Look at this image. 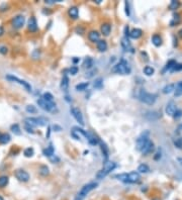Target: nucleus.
Wrapping results in <instances>:
<instances>
[{"label": "nucleus", "mask_w": 182, "mask_h": 200, "mask_svg": "<svg viewBox=\"0 0 182 200\" xmlns=\"http://www.w3.org/2000/svg\"><path fill=\"white\" fill-rule=\"evenodd\" d=\"M100 35L98 32H96V30H91V32H89V33H88V38H89L90 42H98L100 39Z\"/></svg>", "instance_id": "nucleus-17"}, {"label": "nucleus", "mask_w": 182, "mask_h": 200, "mask_svg": "<svg viewBox=\"0 0 182 200\" xmlns=\"http://www.w3.org/2000/svg\"><path fill=\"white\" fill-rule=\"evenodd\" d=\"M71 113L73 115V117L77 120V122H79L81 125H84V120H83V115H82L81 111L79 110V108H76V107H72L71 108Z\"/></svg>", "instance_id": "nucleus-12"}, {"label": "nucleus", "mask_w": 182, "mask_h": 200, "mask_svg": "<svg viewBox=\"0 0 182 200\" xmlns=\"http://www.w3.org/2000/svg\"><path fill=\"white\" fill-rule=\"evenodd\" d=\"M110 30H111V25L107 22L105 23H102L101 25V32L103 33L104 35H108L110 33Z\"/></svg>", "instance_id": "nucleus-23"}, {"label": "nucleus", "mask_w": 182, "mask_h": 200, "mask_svg": "<svg viewBox=\"0 0 182 200\" xmlns=\"http://www.w3.org/2000/svg\"><path fill=\"white\" fill-rule=\"evenodd\" d=\"M24 128L26 129V132H29V133H33V132H33V129H32V127L30 126V125H29V124H25Z\"/></svg>", "instance_id": "nucleus-50"}, {"label": "nucleus", "mask_w": 182, "mask_h": 200, "mask_svg": "<svg viewBox=\"0 0 182 200\" xmlns=\"http://www.w3.org/2000/svg\"><path fill=\"white\" fill-rule=\"evenodd\" d=\"M152 42H153L155 47H160L162 45V38L159 35H154L152 36Z\"/></svg>", "instance_id": "nucleus-26"}, {"label": "nucleus", "mask_w": 182, "mask_h": 200, "mask_svg": "<svg viewBox=\"0 0 182 200\" xmlns=\"http://www.w3.org/2000/svg\"><path fill=\"white\" fill-rule=\"evenodd\" d=\"M121 47L124 48V51H130L132 50V45H130L129 38H126V36L121 38Z\"/></svg>", "instance_id": "nucleus-22"}, {"label": "nucleus", "mask_w": 182, "mask_h": 200, "mask_svg": "<svg viewBox=\"0 0 182 200\" xmlns=\"http://www.w3.org/2000/svg\"><path fill=\"white\" fill-rule=\"evenodd\" d=\"M150 141L149 139V132H143L141 135L136 138V150L139 152H142V150L144 148V147L147 145V142Z\"/></svg>", "instance_id": "nucleus-7"}, {"label": "nucleus", "mask_w": 182, "mask_h": 200, "mask_svg": "<svg viewBox=\"0 0 182 200\" xmlns=\"http://www.w3.org/2000/svg\"><path fill=\"white\" fill-rule=\"evenodd\" d=\"M49 168L47 166L42 165L41 166V168H39V174H41L42 176H48L49 175Z\"/></svg>", "instance_id": "nucleus-42"}, {"label": "nucleus", "mask_w": 182, "mask_h": 200, "mask_svg": "<svg viewBox=\"0 0 182 200\" xmlns=\"http://www.w3.org/2000/svg\"><path fill=\"white\" fill-rule=\"evenodd\" d=\"M78 67L77 66H72L71 68L69 69V72H70V74L71 75H76L78 73Z\"/></svg>", "instance_id": "nucleus-45"}, {"label": "nucleus", "mask_w": 182, "mask_h": 200, "mask_svg": "<svg viewBox=\"0 0 182 200\" xmlns=\"http://www.w3.org/2000/svg\"><path fill=\"white\" fill-rule=\"evenodd\" d=\"M115 167H116V164L114 162H107L104 164V167L100 170V171L97 172L96 174V178L99 179V180H101V179L105 178L106 176H107L109 173H110L112 170L115 169Z\"/></svg>", "instance_id": "nucleus-4"}, {"label": "nucleus", "mask_w": 182, "mask_h": 200, "mask_svg": "<svg viewBox=\"0 0 182 200\" xmlns=\"http://www.w3.org/2000/svg\"><path fill=\"white\" fill-rule=\"evenodd\" d=\"M179 6H180V3L177 0H172L171 2H170L169 4V9H171V10H175V9H177Z\"/></svg>", "instance_id": "nucleus-37"}, {"label": "nucleus", "mask_w": 182, "mask_h": 200, "mask_svg": "<svg viewBox=\"0 0 182 200\" xmlns=\"http://www.w3.org/2000/svg\"><path fill=\"white\" fill-rule=\"evenodd\" d=\"M97 185L98 184H97L96 182H90V183H88V184H85L84 186L80 189V191H79L77 197H79L80 199H83L88 193H90L91 191L95 189V188L97 187Z\"/></svg>", "instance_id": "nucleus-6"}, {"label": "nucleus", "mask_w": 182, "mask_h": 200, "mask_svg": "<svg viewBox=\"0 0 182 200\" xmlns=\"http://www.w3.org/2000/svg\"><path fill=\"white\" fill-rule=\"evenodd\" d=\"M174 90H175V85L174 84H168V85H166V86L163 88L162 92L164 94H169V93L173 92Z\"/></svg>", "instance_id": "nucleus-30"}, {"label": "nucleus", "mask_w": 182, "mask_h": 200, "mask_svg": "<svg viewBox=\"0 0 182 200\" xmlns=\"http://www.w3.org/2000/svg\"><path fill=\"white\" fill-rule=\"evenodd\" d=\"M97 48H98L99 52H105L107 50V42L103 39H100V41L97 42Z\"/></svg>", "instance_id": "nucleus-27"}, {"label": "nucleus", "mask_w": 182, "mask_h": 200, "mask_svg": "<svg viewBox=\"0 0 182 200\" xmlns=\"http://www.w3.org/2000/svg\"><path fill=\"white\" fill-rule=\"evenodd\" d=\"M27 28L30 32H38V22L35 16H32L29 19V23H27Z\"/></svg>", "instance_id": "nucleus-13"}, {"label": "nucleus", "mask_w": 182, "mask_h": 200, "mask_svg": "<svg viewBox=\"0 0 182 200\" xmlns=\"http://www.w3.org/2000/svg\"><path fill=\"white\" fill-rule=\"evenodd\" d=\"M0 135H1V133H0Z\"/></svg>", "instance_id": "nucleus-61"}, {"label": "nucleus", "mask_w": 182, "mask_h": 200, "mask_svg": "<svg viewBox=\"0 0 182 200\" xmlns=\"http://www.w3.org/2000/svg\"><path fill=\"white\" fill-rule=\"evenodd\" d=\"M100 145H101V151H102V154L104 156V164L107 163V160H108V157H109V151H108V148L104 142H100Z\"/></svg>", "instance_id": "nucleus-20"}, {"label": "nucleus", "mask_w": 182, "mask_h": 200, "mask_svg": "<svg viewBox=\"0 0 182 200\" xmlns=\"http://www.w3.org/2000/svg\"><path fill=\"white\" fill-rule=\"evenodd\" d=\"M68 86H69V79L66 75H64L62 81H61V89L63 91H67L68 90Z\"/></svg>", "instance_id": "nucleus-25"}, {"label": "nucleus", "mask_w": 182, "mask_h": 200, "mask_svg": "<svg viewBox=\"0 0 182 200\" xmlns=\"http://www.w3.org/2000/svg\"><path fill=\"white\" fill-rule=\"evenodd\" d=\"M24 22H25V18H24V16L21 14H18L16 16L13 17V19L11 21V24L14 28L18 29V28H21V27L24 25Z\"/></svg>", "instance_id": "nucleus-10"}, {"label": "nucleus", "mask_w": 182, "mask_h": 200, "mask_svg": "<svg viewBox=\"0 0 182 200\" xmlns=\"http://www.w3.org/2000/svg\"><path fill=\"white\" fill-rule=\"evenodd\" d=\"M142 35H143V32H142V29H140V28H133L132 32H130V36L133 39L140 38L142 36Z\"/></svg>", "instance_id": "nucleus-21"}, {"label": "nucleus", "mask_w": 182, "mask_h": 200, "mask_svg": "<svg viewBox=\"0 0 182 200\" xmlns=\"http://www.w3.org/2000/svg\"><path fill=\"white\" fill-rule=\"evenodd\" d=\"M138 171L140 173H148L149 171H150V168H149L148 165H146V164H142V165L139 166Z\"/></svg>", "instance_id": "nucleus-40"}, {"label": "nucleus", "mask_w": 182, "mask_h": 200, "mask_svg": "<svg viewBox=\"0 0 182 200\" xmlns=\"http://www.w3.org/2000/svg\"><path fill=\"white\" fill-rule=\"evenodd\" d=\"M8 52V48L7 47H5V45H0V54L1 55H6Z\"/></svg>", "instance_id": "nucleus-48"}, {"label": "nucleus", "mask_w": 182, "mask_h": 200, "mask_svg": "<svg viewBox=\"0 0 182 200\" xmlns=\"http://www.w3.org/2000/svg\"><path fill=\"white\" fill-rule=\"evenodd\" d=\"M182 70V64H179V63H176V65L173 67V69L171 70V72H178V71H181Z\"/></svg>", "instance_id": "nucleus-46"}, {"label": "nucleus", "mask_w": 182, "mask_h": 200, "mask_svg": "<svg viewBox=\"0 0 182 200\" xmlns=\"http://www.w3.org/2000/svg\"><path fill=\"white\" fill-rule=\"evenodd\" d=\"M4 35V28H3V26L0 25V36Z\"/></svg>", "instance_id": "nucleus-53"}, {"label": "nucleus", "mask_w": 182, "mask_h": 200, "mask_svg": "<svg viewBox=\"0 0 182 200\" xmlns=\"http://www.w3.org/2000/svg\"><path fill=\"white\" fill-rule=\"evenodd\" d=\"M78 61H79L78 59H74V60H73V62H74V63H77Z\"/></svg>", "instance_id": "nucleus-58"}, {"label": "nucleus", "mask_w": 182, "mask_h": 200, "mask_svg": "<svg viewBox=\"0 0 182 200\" xmlns=\"http://www.w3.org/2000/svg\"><path fill=\"white\" fill-rule=\"evenodd\" d=\"M124 6H126V14L127 15V16H130V6H129V2H127V1L124 2Z\"/></svg>", "instance_id": "nucleus-49"}, {"label": "nucleus", "mask_w": 182, "mask_h": 200, "mask_svg": "<svg viewBox=\"0 0 182 200\" xmlns=\"http://www.w3.org/2000/svg\"><path fill=\"white\" fill-rule=\"evenodd\" d=\"M6 79L9 81H12V82H16V83H18L19 85H21V86H23L24 88H25L26 91H29V92H30L32 91V86H30V84L29 83V82L24 81V80H21V79L17 78L16 76H13V75H7L6 76Z\"/></svg>", "instance_id": "nucleus-9"}, {"label": "nucleus", "mask_w": 182, "mask_h": 200, "mask_svg": "<svg viewBox=\"0 0 182 200\" xmlns=\"http://www.w3.org/2000/svg\"><path fill=\"white\" fill-rule=\"evenodd\" d=\"M177 160H178V162H179V163H180V165L182 166V158H178V159H177Z\"/></svg>", "instance_id": "nucleus-57"}, {"label": "nucleus", "mask_w": 182, "mask_h": 200, "mask_svg": "<svg viewBox=\"0 0 182 200\" xmlns=\"http://www.w3.org/2000/svg\"><path fill=\"white\" fill-rule=\"evenodd\" d=\"M160 158H161V152L159 151V152H158V153L156 154V156L154 157V159H155V160H159Z\"/></svg>", "instance_id": "nucleus-52"}, {"label": "nucleus", "mask_w": 182, "mask_h": 200, "mask_svg": "<svg viewBox=\"0 0 182 200\" xmlns=\"http://www.w3.org/2000/svg\"><path fill=\"white\" fill-rule=\"evenodd\" d=\"M88 86H89V82H84V83H80V84L76 85V90H78V91H83V90L86 89Z\"/></svg>", "instance_id": "nucleus-36"}, {"label": "nucleus", "mask_w": 182, "mask_h": 200, "mask_svg": "<svg viewBox=\"0 0 182 200\" xmlns=\"http://www.w3.org/2000/svg\"><path fill=\"white\" fill-rule=\"evenodd\" d=\"M175 65H176V61L170 60L169 62L166 64V66H165V68H164L163 72H165V71H171V70L173 69V67H174Z\"/></svg>", "instance_id": "nucleus-34"}, {"label": "nucleus", "mask_w": 182, "mask_h": 200, "mask_svg": "<svg viewBox=\"0 0 182 200\" xmlns=\"http://www.w3.org/2000/svg\"><path fill=\"white\" fill-rule=\"evenodd\" d=\"M180 20H181V17H180V14L179 13H174L173 14V18H172V21L170 22V24H171V26H174V25H176V24H178L179 22H180Z\"/></svg>", "instance_id": "nucleus-31"}, {"label": "nucleus", "mask_w": 182, "mask_h": 200, "mask_svg": "<svg viewBox=\"0 0 182 200\" xmlns=\"http://www.w3.org/2000/svg\"><path fill=\"white\" fill-rule=\"evenodd\" d=\"M10 135H8V133H1V135H0V144L1 145H6L8 144L9 142H10Z\"/></svg>", "instance_id": "nucleus-24"}, {"label": "nucleus", "mask_w": 182, "mask_h": 200, "mask_svg": "<svg viewBox=\"0 0 182 200\" xmlns=\"http://www.w3.org/2000/svg\"><path fill=\"white\" fill-rule=\"evenodd\" d=\"M0 200H4V199H3V197H2L1 195H0Z\"/></svg>", "instance_id": "nucleus-60"}, {"label": "nucleus", "mask_w": 182, "mask_h": 200, "mask_svg": "<svg viewBox=\"0 0 182 200\" xmlns=\"http://www.w3.org/2000/svg\"><path fill=\"white\" fill-rule=\"evenodd\" d=\"M124 35H126V38H127V36L130 35V28H129V26L124 27Z\"/></svg>", "instance_id": "nucleus-51"}, {"label": "nucleus", "mask_w": 182, "mask_h": 200, "mask_svg": "<svg viewBox=\"0 0 182 200\" xmlns=\"http://www.w3.org/2000/svg\"><path fill=\"white\" fill-rule=\"evenodd\" d=\"M181 116H182V110L181 109H177L174 113V115H173V117H174L175 119H178V118H180Z\"/></svg>", "instance_id": "nucleus-47"}, {"label": "nucleus", "mask_w": 182, "mask_h": 200, "mask_svg": "<svg viewBox=\"0 0 182 200\" xmlns=\"http://www.w3.org/2000/svg\"><path fill=\"white\" fill-rule=\"evenodd\" d=\"M33 154H35V151H33L32 148H26L25 150L23 152V155L25 156L26 158H30L33 156Z\"/></svg>", "instance_id": "nucleus-39"}, {"label": "nucleus", "mask_w": 182, "mask_h": 200, "mask_svg": "<svg viewBox=\"0 0 182 200\" xmlns=\"http://www.w3.org/2000/svg\"><path fill=\"white\" fill-rule=\"evenodd\" d=\"M68 14H69L70 17L73 18V19H76V18H78V15H79L78 7H76V6H72V7H70L69 10H68Z\"/></svg>", "instance_id": "nucleus-18"}, {"label": "nucleus", "mask_w": 182, "mask_h": 200, "mask_svg": "<svg viewBox=\"0 0 182 200\" xmlns=\"http://www.w3.org/2000/svg\"><path fill=\"white\" fill-rule=\"evenodd\" d=\"M145 117L148 120H157L161 117V113L158 111H148L145 114Z\"/></svg>", "instance_id": "nucleus-16"}, {"label": "nucleus", "mask_w": 182, "mask_h": 200, "mask_svg": "<svg viewBox=\"0 0 182 200\" xmlns=\"http://www.w3.org/2000/svg\"><path fill=\"white\" fill-rule=\"evenodd\" d=\"M10 129H11V132L14 133V135H21V129H20V127L17 123L12 124V125L10 126Z\"/></svg>", "instance_id": "nucleus-32"}, {"label": "nucleus", "mask_w": 182, "mask_h": 200, "mask_svg": "<svg viewBox=\"0 0 182 200\" xmlns=\"http://www.w3.org/2000/svg\"><path fill=\"white\" fill-rule=\"evenodd\" d=\"M138 98L143 103H146L148 105H153L157 99V95L156 94L149 93L145 89H141L138 94Z\"/></svg>", "instance_id": "nucleus-2"}, {"label": "nucleus", "mask_w": 182, "mask_h": 200, "mask_svg": "<svg viewBox=\"0 0 182 200\" xmlns=\"http://www.w3.org/2000/svg\"><path fill=\"white\" fill-rule=\"evenodd\" d=\"M46 3H48V4H53V3H55L54 0H46Z\"/></svg>", "instance_id": "nucleus-55"}, {"label": "nucleus", "mask_w": 182, "mask_h": 200, "mask_svg": "<svg viewBox=\"0 0 182 200\" xmlns=\"http://www.w3.org/2000/svg\"><path fill=\"white\" fill-rule=\"evenodd\" d=\"M25 124H29L32 127L33 126H45L48 124V119L46 117H27L24 119Z\"/></svg>", "instance_id": "nucleus-5"}, {"label": "nucleus", "mask_w": 182, "mask_h": 200, "mask_svg": "<svg viewBox=\"0 0 182 200\" xmlns=\"http://www.w3.org/2000/svg\"><path fill=\"white\" fill-rule=\"evenodd\" d=\"M175 97H179L182 95V81H179L175 86V92H174Z\"/></svg>", "instance_id": "nucleus-28"}, {"label": "nucleus", "mask_w": 182, "mask_h": 200, "mask_svg": "<svg viewBox=\"0 0 182 200\" xmlns=\"http://www.w3.org/2000/svg\"><path fill=\"white\" fill-rule=\"evenodd\" d=\"M25 110H26V112H29V113H30V114L36 113V112H38V109H36L35 106V105H32V104L27 105L26 107H25Z\"/></svg>", "instance_id": "nucleus-38"}, {"label": "nucleus", "mask_w": 182, "mask_h": 200, "mask_svg": "<svg viewBox=\"0 0 182 200\" xmlns=\"http://www.w3.org/2000/svg\"><path fill=\"white\" fill-rule=\"evenodd\" d=\"M42 97L46 100V101H48V102H52V103L54 102V97H53V95H52L51 93H49V92L44 93V95H42Z\"/></svg>", "instance_id": "nucleus-41"}, {"label": "nucleus", "mask_w": 182, "mask_h": 200, "mask_svg": "<svg viewBox=\"0 0 182 200\" xmlns=\"http://www.w3.org/2000/svg\"><path fill=\"white\" fill-rule=\"evenodd\" d=\"M14 175H15V177H16L17 180L20 182H27L30 178L29 173H27L26 171H24V170H22V169L16 170L14 173Z\"/></svg>", "instance_id": "nucleus-11"}, {"label": "nucleus", "mask_w": 182, "mask_h": 200, "mask_svg": "<svg viewBox=\"0 0 182 200\" xmlns=\"http://www.w3.org/2000/svg\"><path fill=\"white\" fill-rule=\"evenodd\" d=\"M54 152H55V150H54L53 145L50 144V145H49L48 148H46L42 150V154H44V156H46V157L52 158L54 156Z\"/></svg>", "instance_id": "nucleus-19"}, {"label": "nucleus", "mask_w": 182, "mask_h": 200, "mask_svg": "<svg viewBox=\"0 0 182 200\" xmlns=\"http://www.w3.org/2000/svg\"><path fill=\"white\" fill-rule=\"evenodd\" d=\"M112 72L116 73V74L120 75H129L130 73V68L129 64L124 59H121L113 68H112Z\"/></svg>", "instance_id": "nucleus-3"}, {"label": "nucleus", "mask_w": 182, "mask_h": 200, "mask_svg": "<svg viewBox=\"0 0 182 200\" xmlns=\"http://www.w3.org/2000/svg\"><path fill=\"white\" fill-rule=\"evenodd\" d=\"M143 71H144V74H146L147 76H152L155 73L154 68H152L150 66H146Z\"/></svg>", "instance_id": "nucleus-35"}, {"label": "nucleus", "mask_w": 182, "mask_h": 200, "mask_svg": "<svg viewBox=\"0 0 182 200\" xmlns=\"http://www.w3.org/2000/svg\"><path fill=\"white\" fill-rule=\"evenodd\" d=\"M102 85H103V80H102V78L96 79L95 82H94V87H95V88H98V89H100V88H102Z\"/></svg>", "instance_id": "nucleus-43"}, {"label": "nucleus", "mask_w": 182, "mask_h": 200, "mask_svg": "<svg viewBox=\"0 0 182 200\" xmlns=\"http://www.w3.org/2000/svg\"><path fill=\"white\" fill-rule=\"evenodd\" d=\"M178 35L180 36V38H182V28H181V29H180V30H179V32H178Z\"/></svg>", "instance_id": "nucleus-56"}, {"label": "nucleus", "mask_w": 182, "mask_h": 200, "mask_svg": "<svg viewBox=\"0 0 182 200\" xmlns=\"http://www.w3.org/2000/svg\"><path fill=\"white\" fill-rule=\"evenodd\" d=\"M174 145L178 148H182V138H176L174 141Z\"/></svg>", "instance_id": "nucleus-44"}, {"label": "nucleus", "mask_w": 182, "mask_h": 200, "mask_svg": "<svg viewBox=\"0 0 182 200\" xmlns=\"http://www.w3.org/2000/svg\"><path fill=\"white\" fill-rule=\"evenodd\" d=\"M92 66H93V60L91 59L90 57H87L83 62V67L85 69L89 70V69L92 68Z\"/></svg>", "instance_id": "nucleus-29"}, {"label": "nucleus", "mask_w": 182, "mask_h": 200, "mask_svg": "<svg viewBox=\"0 0 182 200\" xmlns=\"http://www.w3.org/2000/svg\"><path fill=\"white\" fill-rule=\"evenodd\" d=\"M53 128H54V129H57V132H60V130L62 129L60 126H58V125H54V126H53Z\"/></svg>", "instance_id": "nucleus-54"}, {"label": "nucleus", "mask_w": 182, "mask_h": 200, "mask_svg": "<svg viewBox=\"0 0 182 200\" xmlns=\"http://www.w3.org/2000/svg\"><path fill=\"white\" fill-rule=\"evenodd\" d=\"M75 200H82V199H80V198H79V197H76V199H75Z\"/></svg>", "instance_id": "nucleus-59"}, {"label": "nucleus", "mask_w": 182, "mask_h": 200, "mask_svg": "<svg viewBox=\"0 0 182 200\" xmlns=\"http://www.w3.org/2000/svg\"><path fill=\"white\" fill-rule=\"evenodd\" d=\"M38 104L39 106L41 107L42 109H44L45 111H48V112H53L55 109H56V103L55 102H48L46 101V100L42 98V97H41V98L38 99Z\"/></svg>", "instance_id": "nucleus-8"}, {"label": "nucleus", "mask_w": 182, "mask_h": 200, "mask_svg": "<svg viewBox=\"0 0 182 200\" xmlns=\"http://www.w3.org/2000/svg\"><path fill=\"white\" fill-rule=\"evenodd\" d=\"M154 148H155L154 142H152V141H149V142H147V145H146L145 147H144V148L142 150L141 153H142L143 155H149V154H151L152 152L154 151Z\"/></svg>", "instance_id": "nucleus-15"}, {"label": "nucleus", "mask_w": 182, "mask_h": 200, "mask_svg": "<svg viewBox=\"0 0 182 200\" xmlns=\"http://www.w3.org/2000/svg\"><path fill=\"white\" fill-rule=\"evenodd\" d=\"M118 180L124 182V183L135 184L139 183L141 180V176L138 172H130V173H123V174H118L114 176Z\"/></svg>", "instance_id": "nucleus-1"}, {"label": "nucleus", "mask_w": 182, "mask_h": 200, "mask_svg": "<svg viewBox=\"0 0 182 200\" xmlns=\"http://www.w3.org/2000/svg\"><path fill=\"white\" fill-rule=\"evenodd\" d=\"M8 182H9L8 176H0V188H4L5 186H7Z\"/></svg>", "instance_id": "nucleus-33"}, {"label": "nucleus", "mask_w": 182, "mask_h": 200, "mask_svg": "<svg viewBox=\"0 0 182 200\" xmlns=\"http://www.w3.org/2000/svg\"><path fill=\"white\" fill-rule=\"evenodd\" d=\"M176 110H177V107H176V104L173 101H170L168 104H167L166 106V113L168 115H171V116H173L174 115V113L176 112Z\"/></svg>", "instance_id": "nucleus-14"}]
</instances>
